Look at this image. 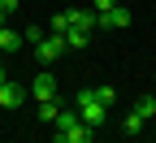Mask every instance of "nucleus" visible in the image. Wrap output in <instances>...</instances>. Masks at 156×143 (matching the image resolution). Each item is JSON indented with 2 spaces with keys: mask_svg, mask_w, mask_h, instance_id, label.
<instances>
[{
  "mask_svg": "<svg viewBox=\"0 0 156 143\" xmlns=\"http://www.w3.org/2000/svg\"><path fill=\"white\" fill-rule=\"evenodd\" d=\"M52 139L56 143H91L95 139V126H87L83 117H78V109H61L52 121Z\"/></svg>",
  "mask_w": 156,
  "mask_h": 143,
  "instance_id": "1",
  "label": "nucleus"
},
{
  "mask_svg": "<svg viewBox=\"0 0 156 143\" xmlns=\"http://www.w3.org/2000/svg\"><path fill=\"white\" fill-rule=\"evenodd\" d=\"M91 30H95V9H91V5H87V9H69V30H65V44L83 52V48L91 44Z\"/></svg>",
  "mask_w": 156,
  "mask_h": 143,
  "instance_id": "2",
  "label": "nucleus"
},
{
  "mask_svg": "<svg viewBox=\"0 0 156 143\" xmlns=\"http://www.w3.org/2000/svg\"><path fill=\"white\" fill-rule=\"evenodd\" d=\"M74 109H78V117H83L87 126H95V130H100L104 121H108V104H100L95 87H78V100H74Z\"/></svg>",
  "mask_w": 156,
  "mask_h": 143,
  "instance_id": "3",
  "label": "nucleus"
},
{
  "mask_svg": "<svg viewBox=\"0 0 156 143\" xmlns=\"http://www.w3.org/2000/svg\"><path fill=\"white\" fill-rule=\"evenodd\" d=\"M65 35H44V39H39V44H35V56H39V65H56V61H61L65 56Z\"/></svg>",
  "mask_w": 156,
  "mask_h": 143,
  "instance_id": "4",
  "label": "nucleus"
},
{
  "mask_svg": "<svg viewBox=\"0 0 156 143\" xmlns=\"http://www.w3.org/2000/svg\"><path fill=\"white\" fill-rule=\"evenodd\" d=\"M130 26V9L126 5H113L104 13H95V30H126Z\"/></svg>",
  "mask_w": 156,
  "mask_h": 143,
  "instance_id": "5",
  "label": "nucleus"
},
{
  "mask_svg": "<svg viewBox=\"0 0 156 143\" xmlns=\"http://www.w3.org/2000/svg\"><path fill=\"white\" fill-rule=\"evenodd\" d=\"M26 104V87H17V83H9V78H5V83H0V109H22Z\"/></svg>",
  "mask_w": 156,
  "mask_h": 143,
  "instance_id": "6",
  "label": "nucleus"
},
{
  "mask_svg": "<svg viewBox=\"0 0 156 143\" xmlns=\"http://www.w3.org/2000/svg\"><path fill=\"white\" fill-rule=\"evenodd\" d=\"M30 95H35V104H39V100H56V78L48 70H39L35 83H30Z\"/></svg>",
  "mask_w": 156,
  "mask_h": 143,
  "instance_id": "7",
  "label": "nucleus"
},
{
  "mask_svg": "<svg viewBox=\"0 0 156 143\" xmlns=\"http://www.w3.org/2000/svg\"><path fill=\"white\" fill-rule=\"evenodd\" d=\"M22 44H26V39H22V30H9V22L0 26V52H5V56H9V52H17Z\"/></svg>",
  "mask_w": 156,
  "mask_h": 143,
  "instance_id": "8",
  "label": "nucleus"
},
{
  "mask_svg": "<svg viewBox=\"0 0 156 143\" xmlns=\"http://www.w3.org/2000/svg\"><path fill=\"white\" fill-rule=\"evenodd\" d=\"M143 126H147V121H143L139 113H134V109L122 117V134H126V139H139V134H143Z\"/></svg>",
  "mask_w": 156,
  "mask_h": 143,
  "instance_id": "9",
  "label": "nucleus"
},
{
  "mask_svg": "<svg viewBox=\"0 0 156 143\" xmlns=\"http://www.w3.org/2000/svg\"><path fill=\"white\" fill-rule=\"evenodd\" d=\"M130 109H134V113H139L143 121H152V117H156V95H139V100H134V104H130Z\"/></svg>",
  "mask_w": 156,
  "mask_h": 143,
  "instance_id": "10",
  "label": "nucleus"
},
{
  "mask_svg": "<svg viewBox=\"0 0 156 143\" xmlns=\"http://www.w3.org/2000/svg\"><path fill=\"white\" fill-rule=\"evenodd\" d=\"M65 30H69V9H61V13L48 17V35H65Z\"/></svg>",
  "mask_w": 156,
  "mask_h": 143,
  "instance_id": "11",
  "label": "nucleus"
},
{
  "mask_svg": "<svg viewBox=\"0 0 156 143\" xmlns=\"http://www.w3.org/2000/svg\"><path fill=\"white\" fill-rule=\"evenodd\" d=\"M56 113H61V100H39V121H56Z\"/></svg>",
  "mask_w": 156,
  "mask_h": 143,
  "instance_id": "12",
  "label": "nucleus"
},
{
  "mask_svg": "<svg viewBox=\"0 0 156 143\" xmlns=\"http://www.w3.org/2000/svg\"><path fill=\"white\" fill-rule=\"evenodd\" d=\"M22 39H26V44L35 48V44H39V39H44V26H26V30H22Z\"/></svg>",
  "mask_w": 156,
  "mask_h": 143,
  "instance_id": "13",
  "label": "nucleus"
},
{
  "mask_svg": "<svg viewBox=\"0 0 156 143\" xmlns=\"http://www.w3.org/2000/svg\"><path fill=\"white\" fill-rule=\"evenodd\" d=\"M95 95H100V104H117V91L113 87H95Z\"/></svg>",
  "mask_w": 156,
  "mask_h": 143,
  "instance_id": "14",
  "label": "nucleus"
},
{
  "mask_svg": "<svg viewBox=\"0 0 156 143\" xmlns=\"http://www.w3.org/2000/svg\"><path fill=\"white\" fill-rule=\"evenodd\" d=\"M113 5H122V0H91V9H95V13H104V9H113Z\"/></svg>",
  "mask_w": 156,
  "mask_h": 143,
  "instance_id": "15",
  "label": "nucleus"
},
{
  "mask_svg": "<svg viewBox=\"0 0 156 143\" xmlns=\"http://www.w3.org/2000/svg\"><path fill=\"white\" fill-rule=\"evenodd\" d=\"M17 5H22V0H0V9H5V13H17Z\"/></svg>",
  "mask_w": 156,
  "mask_h": 143,
  "instance_id": "16",
  "label": "nucleus"
}]
</instances>
